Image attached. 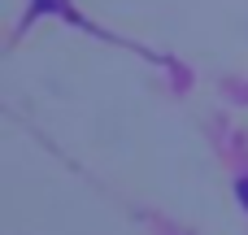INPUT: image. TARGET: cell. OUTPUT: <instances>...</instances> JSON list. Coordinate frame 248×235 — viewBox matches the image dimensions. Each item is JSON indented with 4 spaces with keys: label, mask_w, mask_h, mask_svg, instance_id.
Here are the masks:
<instances>
[{
    "label": "cell",
    "mask_w": 248,
    "mask_h": 235,
    "mask_svg": "<svg viewBox=\"0 0 248 235\" xmlns=\"http://www.w3.org/2000/svg\"><path fill=\"white\" fill-rule=\"evenodd\" d=\"M240 201L248 205V179H240Z\"/></svg>",
    "instance_id": "6da1fadb"
}]
</instances>
